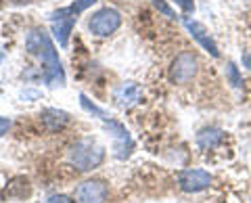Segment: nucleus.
Here are the masks:
<instances>
[{
	"mask_svg": "<svg viewBox=\"0 0 251 203\" xmlns=\"http://www.w3.org/2000/svg\"><path fill=\"white\" fill-rule=\"evenodd\" d=\"M75 19L77 17H72L65 9H59L50 15V23H52V34H54V40L59 42V46H67L69 42V34L75 25Z\"/></svg>",
	"mask_w": 251,
	"mask_h": 203,
	"instance_id": "8",
	"label": "nucleus"
},
{
	"mask_svg": "<svg viewBox=\"0 0 251 203\" xmlns=\"http://www.w3.org/2000/svg\"><path fill=\"white\" fill-rule=\"evenodd\" d=\"M197 69H199V61L197 57L191 52V51H184L176 54V59L172 61L170 65V80L174 84H186L191 82L195 76H197Z\"/></svg>",
	"mask_w": 251,
	"mask_h": 203,
	"instance_id": "4",
	"label": "nucleus"
},
{
	"mask_svg": "<svg viewBox=\"0 0 251 203\" xmlns=\"http://www.w3.org/2000/svg\"><path fill=\"white\" fill-rule=\"evenodd\" d=\"M105 128L109 130V134L113 136V155L117 159H128L132 151H134V140H132L130 132L126 130L124 124L115 122L111 118H105Z\"/></svg>",
	"mask_w": 251,
	"mask_h": 203,
	"instance_id": "5",
	"label": "nucleus"
},
{
	"mask_svg": "<svg viewBox=\"0 0 251 203\" xmlns=\"http://www.w3.org/2000/svg\"><path fill=\"white\" fill-rule=\"evenodd\" d=\"M25 51L31 57H38L42 63V80L46 86H65V72L61 67L59 52L54 49L50 36L42 27H34L25 36Z\"/></svg>",
	"mask_w": 251,
	"mask_h": 203,
	"instance_id": "1",
	"label": "nucleus"
},
{
	"mask_svg": "<svg viewBox=\"0 0 251 203\" xmlns=\"http://www.w3.org/2000/svg\"><path fill=\"white\" fill-rule=\"evenodd\" d=\"M0 6H2V0H0Z\"/></svg>",
	"mask_w": 251,
	"mask_h": 203,
	"instance_id": "22",
	"label": "nucleus"
},
{
	"mask_svg": "<svg viewBox=\"0 0 251 203\" xmlns=\"http://www.w3.org/2000/svg\"><path fill=\"white\" fill-rule=\"evenodd\" d=\"M211 174L207 170H182L178 174V184L184 193H199L211 186Z\"/></svg>",
	"mask_w": 251,
	"mask_h": 203,
	"instance_id": "7",
	"label": "nucleus"
},
{
	"mask_svg": "<svg viewBox=\"0 0 251 203\" xmlns=\"http://www.w3.org/2000/svg\"><path fill=\"white\" fill-rule=\"evenodd\" d=\"M153 6H155V9L159 11V13L166 15V17H170V19H176V13L170 9V4L166 2V0H153Z\"/></svg>",
	"mask_w": 251,
	"mask_h": 203,
	"instance_id": "15",
	"label": "nucleus"
},
{
	"mask_svg": "<svg viewBox=\"0 0 251 203\" xmlns=\"http://www.w3.org/2000/svg\"><path fill=\"white\" fill-rule=\"evenodd\" d=\"M243 61L247 63V67H251V54H245V57H243Z\"/></svg>",
	"mask_w": 251,
	"mask_h": 203,
	"instance_id": "19",
	"label": "nucleus"
},
{
	"mask_svg": "<svg viewBox=\"0 0 251 203\" xmlns=\"http://www.w3.org/2000/svg\"><path fill=\"white\" fill-rule=\"evenodd\" d=\"M120 25H122V13L113 9V6H105V9L97 11L88 21L90 32L100 38L115 34L117 29H120Z\"/></svg>",
	"mask_w": 251,
	"mask_h": 203,
	"instance_id": "3",
	"label": "nucleus"
},
{
	"mask_svg": "<svg viewBox=\"0 0 251 203\" xmlns=\"http://www.w3.org/2000/svg\"><path fill=\"white\" fill-rule=\"evenodd\" d=\"M13 4H23V2H31V0H11Z\"/></svg>",
	"mask_w": 251,
	"mask_h": 203,
	"instance_id": "20",
	"label": "nucleus"
},
{
	"mask_svg": "<svg viewBox=\"0 0 251 203\" xmlns=\"http://www.w3.org/2000/svg\"><path fill=\"white\" fill-rule=\"evenodd\" d=\"M184 13H195V0H174Z\"/></svg>",
	"mask_w": 251,
	"mask_h": 203,
	"instance_id": "16",
	"label": "nucleus"
},
{
	"mask_svg": "<svg viewBox=\"0 0 251 203\" xmlns=\"http://www.w3.org/2000/svg\"><path fill=\"white\" fill-rule=\"evenodd\" d=\"M140 95H143V90H140V86L136 82H124L122 86H117L115 92H113V101L117 107L122 109H128L132 105L138 103Z\"/></svg>",
	"mask_w": 251,
	"mask_h": 203,
	"instance_id": "10",
	"label": "nucleus"
},
{
	"mask_svg": "<svg viewBox=\"0 0 251 203\" xmlns=\"http://www.w3.org/2000/svg\"><path fill=\"white\" fill-rule=\"evenodd\" d=\"M67 159L80 172H90L103 163L105 147H100L99 143H94V140H77L75 145L69 147Z\"/></svg>",
	"mask_w": 251,
	"mask_h": 203,
	"instance_id": "2",
	"label": "nucleus"
},
{
	"mask_svg": "<svg viewBox=\"0 0 251 203\" xmlns=\"http://www.w3.org/2000/svg\"><path fill=\"white\" fill-rule=\"evenodd\" d=\"M0 61H2V52H0Z\"/></svg>",
	"mask_w": 251,
	"mask_h": 203,
	"instance_id": "21",
	"label": "nucleus"
},
{
	"mask_svg": "<svg viewBox=\"0 0 251 203\" xmlns=\"http://www.w3.org/2000/svg\"><path fill=\"white\" fill-rule=\"evenodd\" d=\"M42 203H74V201H72V197H67V195H52V197H49Z\"/></svg>",
	"mask_w": 251,
	"mask_h": 203,
	"instance_id": "18",
	"label": "nucleus"
},
{
	"mask_svg": "<svg viewBox=\"0 0 251 203\" xmlns=\"http://www.w3.org/2000/svg\"><path fill=\"white\" fill-rule=\"evenodd\" d=\"M11 126H13V122H11V118H4V115H0V138H2L6 132L11 130Z\"/></svg>",
	"mask_w": 251,
	"mask_h": 203,
	"instance_id": "17",
	"label": "nucleus"
},
{
	"mask_svg": "<svg viewBox=\"0 0 251 203\" xmlns=\"http://www.w3.org/2000/svg\"><path fill=\"white\" fill-rule=\"evenodd\" d=\"M80 103H82V107H84V109H86V111H88V113H94V115H99L100 120H105V118H107V113L103 111V109H99V107L94 105L92 101H90L88 97H86V95H80Z\"/></svg>",
	"mask_w": 251,
	"mask_h": 203,
	"instance_id": "13",
	"label": "nucleus"
},
{
	"mask_svg": "<svg viewBox=\"0 0 251 203\" xmlns=\"http://www.w3.org/2000/svg\"><path fill=\"white\" fill-rule=\"evenodd\" d=\"M224 140V132L220 128H203L197 134V145L201 149H216V147Z\"/></svg>",
	"mask_w": 251,
	"mask_h": 203,
	"instance_id": "12",
	"label": "nucleus"
},
{
	"mask_svg": "<svg viewBox=\"0 0 251 203\" xmlns=\"http://www.w3.org/2000/svg\"><path fill=\"white\" fill-rule=\"evenodd\" d=\"M69 124V113L61 109H44L40 113V126L46 132H59Z\"/></svg>",
	"mask_w": 251,
	"mask_h": 203,
	"instance_id": "11",
	"label": "nucleus"
},
{
	"mask_svg": "<svg viewBox=\"0 0 251 203\" xmlns=\"http://www.w3.org/2000/svg\"><path fill=\"white\" fill-rule=\"evenodd\" d=\"M109 197V186L103 180H86L75 186V203H105Z\"/></svg>",
	"mask_w": 251,
	"mask_h": 203,
	"instance_id": "6",
	"label": "nucleus"
},
{
	"mask_svg": "<svg viewBox=\"0 0 251 203\" xmlns=\"http://www.w3.org/2000/svg\"><path fill=\"white\" fill-rule=\"evenodd\" d=\"M226 76H228V82L234 86V88H239V86L243 84V77L239 74V67L234 63H228V67H226Z\"/></svg>",
	"mask_w": 251,
	"mask_h": 203,
	"instance_id": "14",
	"label": "nucleus"
},
{
	"mask_svg": "<svg viewBox=\"0 0 251 203\" xmlns=\"http://www.w3.org/2000/svg\"><path fill=\"white\" fill-rule=\"evenodd\" d=\"M182 23H184L186 32L191 34V38H193V40H195V42H197V44L201 46V49H205V51L211 54V57H216V59L220 57L218 44L214 42V38L209 36V32H207V29L201 25L199 21H195V19H188V17H184V19H182Z\"/></svg>",
	"mask_w": 251,
	"mask_h": 203,
	"instance_id": "9",
	"label": "nucleus"
}]
</instances>
